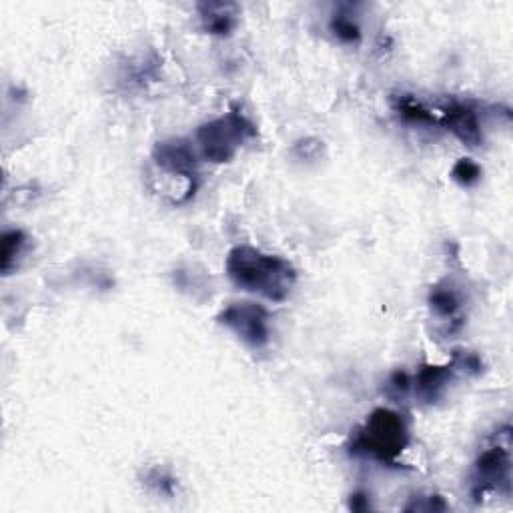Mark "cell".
Masks as SVG:
<instances>
[{
    "label": "cell",
    "instance_id": "8fae6325",
    "mask_svg": "<svg viewBox=\"0 0 513 513\" xmlns=\"http://www.w3.org/2000/svg\"><path fill=\"white\" fill-rule=\"evenodd\" d=\"M393 111L397 113V117L413 127H433L437 125V117L423 107V103H419L415 97L411 95H397L393 99Z\"/></svg>",
    "mask_w": 513,
    "mask_h": 513
},
{
    "label": "cell",
    "instance_id": "9c48e42d",
    "mask_svg": "<svg viewBox=\"0 0 513 513\" xmlns=\"http://www.w3.org/2000/svg\"><path fill=\"white\" fill-rule=\"evenodd\" d=\"M427 303L431 313L447 323L449 333H455L463 327V295L449 279H443L431 287Z\"/></svg>",
    "mask_w": 513,
    "mask_h": 513
},
{
    "label": "cell",
    "instance_id": "277c9868",
    "mask_svg": "<svg viewBox=\"0 0 513 513\" xmlns=\"http://www.w3.org/2000/svg\"><path fill=\"white\" fill-rule=\"evenodd\" d=\"M471 497L481 501L487 495H511V429H499L487 447L479 451L471 469Z\"/></svg>",
    "mask_w": 513,
    "mask_h": 513
},
{
    "label": "cell",
    "instance_id": "4fadbf2b",
    "mask_svg": "<svg viewBox=\"0 0 513 513\" xmlns=\"http://www.w3.org/2000/svg\"><path fill=\"white\" fill-rule=\"evenodd\" d=\"M329 31L335 39H339L345 45H353L361 39V27L357 19L351 13H345L343 9L337 11L329 21Z\"/></svg>",
    "mask_w": 513,
    "mask_h": 513
},
{
    "label": "cell",
    "instance_id": "5b68a950",
    "mask_svg": "<svg viewBox=\"0 0 513 513\" xmlns=\"http://www.w3.org/2000/svg\"><path fill=\"white\" fill-rule=\"evenodd\" d=\"M217 321L255 351L265 349L271 341V315L259 303L235 301L219 313Z\"/></svg>",
    "mask_w": 513,
    "mask_h": 513
},
{
    "label": "cell",
    "instance_id": "ba28073f",
    "mask_svg": "<svg viewBox=\"0 0 513 513\" xmlns=\"http://www.w3.org/2000/svg\"><path fill=\"white\" fill-rule=\"evenodd\" d=\"M457 373H461V369L455 357H451V361L445 365H421L417 375L411 379V389L421 403L433 405L445 395Z\"/></svg>",
    "mask_w": 513,
    "mask_h": 513
},
{
    "label": "cell",
    "instance_id": "7c38bea8",
    "mask_svg": "<svg viewBox=\"0 0 513 513\" xmlns=\"http://www.w3.org/2000/svg\"><path fill=\"white\" fill-rule=\"evenodd\" d=\"M27 241L29 239L21 229L5 231V235H3V259H0V267H3L5 275H9L13 271V267L17 265L21 255L25 253Z\"/></svg>",
    "mask_w": 513,
    "mask_h": 513
},
{
    "label": "cell",
    "instance_id": "3957f363",
    "mask_svg": "<svg viewBox=\"0 0 513 513\" xmlns=\"http://www.w3.org/2000/svg\"><path fill=\"white\" fill-rule=\"evenodd\" d=\"M255 137V123L241 111H229L197 129L195 149L205 161L223 165L233 161L241 147Z\"/></svg>",
    "mask_w": 513,
    "mask_h": 513
},
{
    "label": "cell",
    "instance_id": "5bb4252c",
    "mask_svg": "<svg viewBox=\"0 0 513 513\" xmlns=\"http://www.w3.org/2000/svg\"><path fill=\"white\" fill-rule=\"evenodd\" d=\"M451 177L461 187H473L481 179V167L471 159H459L451 169Z\"/></svg>",
    "mask_w": 513,
    "mask_h": 513
},
{
    "label": "cell",
    "instance_id": "7a4b0ae2",
    "mask_svg": "<svg viewBox=\"0 0 513 513\" xmlns=\"http://www.w3.org/2000/svg\"><path fill=\"white\" fill-rule=\"evenodd\" d=\"M409 445V423L405 415L389 407H379L353 431L349 455L393 465Z\"/></svg>",
    "mask_w": 513,
    "mask_h": 513
},
{
    "label": "cell",
    "instance_id": "e0dca14e",
    "mask_svg": "<svg viewBox=\"0 0 513 513\" xmlns=\"http://www.w3.org/2000/svg\"><path fill=\"white\" fill-rule=\"evenodd\" d=\"M447 503L439 495H427L415 499V503L405 505V511H445Z\"/></svg>",
    "mask_w": 513,
    "mask_h": 513
},
{
    "label": "cell",
    "instance_id": "6da1fadb",
    "mask_svg": "<svg viewBox=\"0 0 513 513\" xmlns=\"http://www.w3.org/2000/svg\"><path fill=\"white\" fill-rule=\"evenodd\" d=\"M225 271L239 289L275 303L289 299L297 283V271L287 259L251 245L233 247L225 259Z\"/></svg>",
    "mask_w": 513,
    "mask_h": 513
},
{
    "label": "cell",
    "instance_id": "2e32d148",
    "mask_svg": "<svg viewBox=\"0 0 513 513\" xmlns=\"http://www.w3.org/2000/svg\"><path fill=\"white\" fill-rule=\"evenodd\" d=\"M147 485L155 487L157 493H163V495H173V491H175V479L159 469H155L147 475Z\"/></svg>",
    "mask_w": 513,
    "mask_h": 513
},
{
    "label": "cell",
    "instance_id": "ac0fdd59",
    "mask_svg": "<svg viewBox=\"0 0 513 513\" xmlns=\"http://www.w3.org/2000/svg\"><path fill=\"white\" fill-rule=\"evenodd\" d=\"M369 497L371 495L367 491H355L349 499V507L353 511H367V509H371V499Z\"/></svg>",
    "mask_w": 513,
    "mask_h": 513
},
{
    "label": "cell",
    "instance_id": "30bf717a",
    "mask_svg": "<svg viewBox=\"0 0 513 513\" xmlns=\"http://www.w3.org/2000/svg\"><path fill=\"white\" fill-rule=\"evenodd\" d=\"M197 11L205 33L213 37H229L237 27L239 7L233 3H203Z\"/></svg>",
    "mask_w": 513,
    "mask_h": 513
},
{
    "label": "cell",
    "instance_id": "8992f818",
    "mask_svg": "<svg viewBox=\"0 0 513 513\" xmlns=\"http://www.w3.org/2000/svg\"><path fill=\"white\" fill-rule=\"evenodd\" d=\"M153 163L167 175L183 179L187 185L197 189L199 153L189 141L167 139L157 143V147L153 149Z\"/></svg>",
    "mask_w": 513,
    "mask_h": 513
},
{
    "label": "cell",
    "instance_id": "9a60e30c",
    "mask_svg": "<svg viewBox=\"0 0 513 513\" xmlns=\"http://www.w3.org/2000/svg\"><path fill=\"white\" fill-rule=\"evenodd\" d=\"M411 389V377L405 371H395L391 373V377L387 379L385 385V395L391 399H399L405 397V393Z\"/></svg>",
    "mask_w": 513,
    "mask_h": 513
},
{
    "label": "cell",
    "instance_id": "52a82bcc",
    "mask_svg": "<svg viewBox=\"0 0 513 513\" xmlns=\"http://www.w3.org/2000/svg\"><path fill=\"white\" fill-rule=\"evenodd\" d=\"M437 123L467 147H479L483 143L479 113L469 103H449Z\"/></svg>",
    "mask_w": 513,
    "mask_h": 513
}]
</instances>
